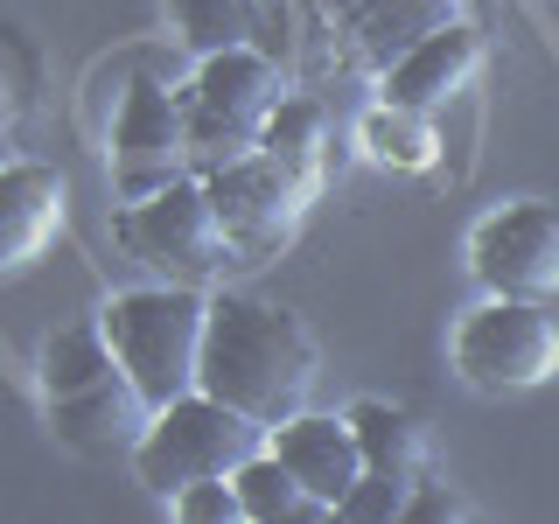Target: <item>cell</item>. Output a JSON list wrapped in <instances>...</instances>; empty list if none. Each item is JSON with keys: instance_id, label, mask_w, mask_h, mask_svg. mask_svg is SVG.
I'll return each instance as SVG.
<instances>
[{"instance_id": "1", "label": "cell", "mask_w": 559, "mask_h": 524, "mask_svg": "<svg viewBox=\"0 0 559 524\" xmlns=\"http://www.w3.org/2000/svg\"><path fill=\"white\" fill-rule=\"evenodd\" d=\"M322 349H314L308 322L280 301H252V294H224L210 301V329H203V371L197 384L224 406H238L259 427H280L287 413L308 406Z\"/></svg>"}, {"instance_id": "2", "label": "cell", "mask_w": 559, "mask_h": 524, "mask_svg": "<svg viewBox=\"0 0 559 524\" xmlns=\"http://www.w3.org/2000/svg\"><path fill=\"white\" fill-rule=\"evenodd\" d=\"M105 322V343H112L119 371L140 384L154 413L168 398L197 392V371H203V329H210V301L197 287H133V294H112L98 308Z\"/></svg>"}, {"instance_id": "3", "label": "cell", "mask_w": 559, "mask_h": 524, "mask_svg": "<svg viewBox=\"0 0 559 524\" xmlns=\"http://www.w3.org/2000/svg\"><path fill=\"white\" fill-rule=\"evenodd\" d=\"M287 98V70L266 49L238 43V49H210L197 84L182 92V127H189V162L197 175L231 168L245 154L266 147V119Z\"/></svg>"}, {"instance_id": "4", "label": "cell", "mask_w": 559, "mask_h": 524, "mask_svg": "<svg viewBox=\"0 0 559 524\" xmlns=\"http://www.w3.org/2000/svg\"><path fill=\"white\" fill-rule=\"evenodd\" d=\"M259 448H266V427L197 384V392L168 398V406L147 419V433L133 441V476L147 483L154 497H175V489H189V483L238 476Z\"/></svg>"}, {"instance_id": "5", "label": "cell", "mask_w": 559, "mask_h": 524, "mask_svg": "<svg viewBox=\"0 0 559 524\" xmlns=\"http://www.w3.org/2000/svg\"><path fill=\"white\" fill-rule=\"evenodd\" d=\"M454 371L476 392H532L559 378V314L546 301H489L454 329Z\"/></svg>"}, {"instance_id": "6", "label": "cell", "mask_w": 559, "mask_h": 524, "mask_svg": "<svg viewBox=\"0 0 559 524\" xmlns=\"http://www.w3.org/2000/svg\"><path fill=\"white\" fill-rule=\"evenodd\" d=\"M119 238H127L147 266H168L175 279H210V273L238 266L231 231H224V217H217V203H210L203 175H182V182L140 196L127 217H119Z\"/></svg>"}, {"instance_id": "7", "label": "cell", "mask_w": 559, "mask_h": 524, "mask_svg": "<svg viewBox=\"0 0 559 524\" xmlns=\"http://www.w3.org/2000/svg\"><path fill=\"white\" fill-rule=\"evenodd\" d=\"M203 189H210V203H217L224 231H231L238 266H266V259L287 252L294 231H301V210L314 196V189L294 182L266 147L245 154V162H231V168H210Z\"/></svg>"}, {"instance_id": "8", "label": "cell", "mask_w": 559, "mask_h": 524, "mask_svg": "<svg viewBox=\"0 0 559 524\" xmlns=\"http://www.w3.org/2000/svg\"><path fill=\"white\" fill-rule=\"evenodd\" d=\"M468 259L503 301H559V203H503L476 224Z\"/></svg>"}, {"instance_id": "9", "label": "cell", "mask_w": 559, "mask_h": 524, "mask_svg": "<svg viewBox=\"0 0 559 524\" xmlns=\"http://www.w3.org/2000/svg\"><path fill=\"white\" fill-rule=\"evenodd\" d=\"M197 168L189 162V127H182V98L162 92L154 78H140L127 105H119V127H112V175L127 189V203L154 196V189L182 182Z\"/></svg>"}, {"instance_id": "10", "label": "cell", "mask_w": 559, "mask_h": 524, "mask_svg": "<svg viewBox=\"0 0 559 524\" xmlns=\"http://www.w3.org/2000/svg\"><path fill=\"white\" fill-rule=\"evenodd\" d=\"M63 203H70V189H63L57 168H43V162L0 168V287H14L57 245Z\"/></svg>"}, {"instance_id": "11", "label": "cell", "mask_w": 559, "mask_h": 524, "mask_svg": "<svg viewBox=\"0 0 559 524\" xmlns=\"http://www.w3.org/2000/svg\"><path fill=\"white\" fill-rule=\"evenodd\" d=\"M266 448L294 468V483H301L308 497L329 503V511H336L343 489L364 476V448H357V433H349V419H336V413H287Z\"/></svg>"}, {"instance_id": "12", "label": "cell", "mask_w": 559, "mask_h": 524, "mask_svg": "<svg viewBox=\"0 0 559 524\" xmlns=\"http://www.w3.org/2000/svg\"><path fill=\"white\" fill-rule=\"evenodd\" d=\"M483 70V35L468 22H448L441 35H427L419 49H406L384 70V105H406V112H441L454 92H468V78Z\"/></svg>"}, {"instance_id": "13", "label": "cell", "mask_w": 559, "mask_h": 524, "mask_svg": "<svg viewBox=\"0 0 559 524\" xmlns=\"http://www.w3.org/2000/svg\"><path fill=\"white\" fill-rule=\"evenodd\" d=\"M147 419H154V406L140 398V384L127 371L84 384V392H70V398H49V427H57L70 448H92V454L133 448L140 433H147Z\"/></svg>"}, {"instance_id": "14", "label": "cell", "mask_w": 559, "mask_h": 524, "mask_svg": "<svg viewBox=\"0 0 559 524\" xmlns=\"http://www.w3.org/2000/svg\"><path fill=\"white\" fill-rule=\"evenodd\" d=\"M448 22H462V0H357L349 8V43L371 70H392L406 49L441 35Z\"/></svg>"}, {"instance_id": "15", "label": "cell", "mask_w": 559, "mask_h": 524, "mask_svg": "<svg viewBox=\"0 0 559 524\" xmlns=\"http://www.w3.org/2000/svg\"><path fill=\"white\" fill-rule=\"evenodd\" d=\"M349 433H357V448H364V468H384V476L419 483L427 462H433V433L419 427L413 413L378 406V398H364V406L349 413Z\"/></svg>"}, {"instance_id": "16", "label": "cell", "mask_w": 559, "mask_h": 524, "mask_svg": "<svg viewBox=\"0 0 559 524\" xmlns=\"http://www.w3.org/2000/svg\"><path fill=\"white\" fill-rule=\"evenodd\" d=\"M238 503H245V524H322V517H336L322 497H308L301 483H294V468L280 462L273 448H259L252 462L238 468Z\"/></svg>"}, {"instance_id": "17", "label": "cell", "mask_w": 559, "mask_h": 524, "mask_svg": "<svg viewBox=\"0 0 559 524\" xmlns=\"http://www.w3.org/2000/svg\"><path fill=\"white\" fill-rule=\"evenodd\" d=\"M112 371H119V357L105 343V322H70L43 343V398H70Z\"/></svg>"}, {"instance_id": "18", "label": "cell", "mask_w": 559, "mask_h": 524, "mask_svg": "<svg viewBox=\"0 0 559 524\" xmlns=\"http://www.w3.org/2000/svg\"><path fill=\"white\" fill-rule=\"evenodd\" d=\"M266 154L294 182H322V162H329V112L314 98H280L273 119H266Z\"/></svg>"}, {"instance_id": "19", "label": "cell", "mask_w": 559, "mask_h": 524, "mask_svg": "<svg viewBox=\"0 0 559 524\" xmlns=\"http://www.w3.org/2000/svg\"><path fill=\"white\" fill-rule=\"evenodd\" d=\"M364 147H371L384 168H433V147H441V140L427 133V112L378 105V112L364 119Z\"/></svg>"}, {"instance_id": "20", "label": "cell", "mask_w": 559, "mask_h": 524, "mask_svg": "<svg viewBox=\"0 0 559 524\" xmlns=\"http://www.w3.org/2000/svg\"><path fill=\"white\" fill-rule=\"evenodd\" d=\"M252 8L259 0H175V22H182V35L210 57V49L252 43Z\"/></svg>"}, {"instance_id": "21", "label": "cell", "mask_w": 559, "mask_h": 524, "mask_svg": "<svg viewBox=\"0 0 559 524\" xmlns=\"http://www.w3.org/2000/svg\"><path fill=\"white\" fill-rule=\"evenodd\" d=\"M406 497H413V483H406V476H384V468H364V476L343 489L336 517H349V524H392V517H406Z\"/></svg>"}, {"instance_id": "22", "label": "cell", "mask_w": 559, "mask_h": 524, "mask_svg": "<svg viewBox=\"0 0 559 524\" xmlns=\"http://www.w3.org/2000/svg\"><path fill=\"white\" fill-rule=\"evenodd\" d=\"M175 517H182V524H245L238 483H231V476H210V483L175 489Z\"/></svg>"}, {"instance_id": "23", "label": "cell", "mask_w": 559, "mask_h": 524, "mask_svg": "<svg viewBox=\"0 0 559 524\" xmlns=\"http://www.w3.org/2000/svg\"><path fill=\"white\" fill-rule=\"evenodd\" d=\"M252 49H266V57L287 70V57H294V8L287 0H259L252 8Z\"/></svg>"}, {"instance_id": "24", "label": "cell", "mask_w": 559, "mask_h": 524, "mask_svg": "<svg viewBox=\"0 0 559 524\" xmlns=\"http://www.w3.org/2000/svg\"><path fill=\"white\" fill-rule=\"evenodd\" d=\"M406 517H413V524H441V517H468V503L454 497V489H441V483L419 476L413 497H406Z\"/></svg>"}, {"instance_id": "25", "label": "cell", "mask_w": 559, "mask_h": 524, "mask_svg": "<svg viewBox=\"0 0 559 524\" xmlns=\"http://www.w3.org/2000/svg\"><path fill=\"white\" fill-rule=\"evenodd\" d=\"M14 112H22V92H14V84H8V78H0V133H8V127H14Z\"/></svg>"}]
</instances>
